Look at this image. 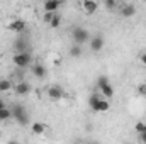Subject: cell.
Listing matches in <instances>:
<instances>
[{
    "label": "cell",
    "instance_id": "obj_1",
    "mask_svg": "<svg viewBox=\"0 0 146 144\" xmlns=\"http://www.w3.org/2000/svg\"><path fill=\"white\" fill-rule=\"evenodd\" d=\"M97 87H99V92L102 93V97L106 98H112L114 97V87L109 81V78L106 75H100L99 80H97Z\"/></svg>",
    "mask_w": 146,
    "mask_h": 144
},
{
    "label": "cell",
    "instance_id": "obj_2",
    "mask_svg": "<svg viewBox=\"0 0 146 144\" xmlns=\"http://www.w3.org/2000/svg\"><path fill=\"white\" fill-rule=\"evenodd\" d=\"M12 119H15L21 126H27L29 124V114H27L26 107L21 105V104L14 105L12 107Z\"/></svg>",
    "mask_w": 146,
    "mask_h": 144
},
{
    "label": "cell",
    "instance_id": "obj_3",
    "mask_svg": "<svg viewBox=\"0 0 146 144\" xmlns=\"http://www.w3.org/2000/svg\"><path fill=\"white\" fill-rule=\"evenodd\" d=\"M12 61H14V65L19 66V68H27V66H31V63H33V54H31V51L15 53L14 58H12Z\"/></svg>",
    "mask_w": 146,
    "mask_h": 144
},
{
    "label": "cell",
    "instance_id": "obj_4",
    "mask_svg": "<svg viewBox=\"0 0 146 144\" xmlns=\"http://www.w3.org/2000/svg\"><path fill=\"white\" fill-rule=\"evenodd\" d=\"M72 37H73V42H76V44H87L90 41V32L87 29H83V27H73Z\"/></svg>",
    "mask_w": 146,
    "mask_h": 144
},
{
    "label": "cell",
    "instance_id": "obj_5",
    "mask_svg": "<svg viewBox=\"0 0 146 144\" xmlns=\"http://www.w3.org/2000/svg\"><path fill=\"white\" fill-rule=\"evenodd\" d=\"M26 20L24 19H14L7 24V31L9 32H14V34H22L26 31Z\"/></svg>",
    "mask_w": 146,
    "mask_h": 144
},
{
    "label": "cell",
    "instance_id": "obj_6",
    "mask_svg": "<svg viewBox=\"0 0 146 144\" xmlns=\"http://www.w3.org/2000/svg\"><path fill=\"white\" fill-rule=\"evenodd\" d=\"M104 46H106V41H104V36H102V34H97V36L90 37V41H88V48H90L92 53H99V51H102Z\"/></svg>",
    "mask_w": 146,
    "mask_h": 144
},
{
    "label": "cell",
    "instance_id": "obj_7",
    "mask_svg": "<svg viewBox=\"0 0 146 144\" xmlns=\"http://www.w3.org/2000/svg\"><path fill=\"white\" fill-rule=\"evenodd\" d=\"M63 97H65V90H63L61 87L54 85V87H49V88H48V98H49V100L60 102V100H63Z\"/></svg>",
    "mask_w": 146,
    "mask_h": 144
},
{
    "label": "cell",
    "instance_id": "obj_8",
    "mask_svg": "<svg viewBox=\"0 0 146 144\" xmlns=\"http://www.w3.org/2000/svg\"><path fill=\"white\" fill-rule=\"evenodd\" d=\"M109 108H110V102H109V98H106V97H100V100L94 105V112H97V114H104V112H109Z\"/></svg>",
    "mask_w": 146,
    "mask_h": 144
},
{
    "label": "cell",
    "instance_id": "obj_9",
    "mask_svg": "<svg viewBox=\"0 0 146 144\" xmlns=\"http://www.w3.org/2000/svg\"><path fill=\"white\" fill-rule=\"evenodd\" d=\"M82 7H83V12L87 15H92V14H95L99 10V3L95 0H83L82 2Z\"/></svg>",
    "mask_w": 146,
    "mask_h": 144
},
{
    "label": "cell",
    "instance_id": "obj_10",
    "mask_svg": "<svg viewBox=\"0 0 146 144\" xmlns=\"http://www.w3.org/2000/svg\"><path fill=\"white\" fill-rule=\"evenodd\" d=\"M17 39H15V42H14V49H15V53H22V51H29V42H27V39H24V37L21 36V34H17Z\"/></svg>",
    "mask_w": 146,
    "mask_h": 144
},
{
    "label": "cell",
    "instance_id": "obj_11",
    "mask_svg": "<svg viewBox=\"0 0 146 144\" xmlns=\"http://www.w3.org/2000/svg\"><path fill=\"white\" fill-rule=\"evenodd\" d=\"M31 73L36 78H44L46 76V66L41 65V63H33L31 65Z\"/></svg>",
    "mask_w": 146,
    "mask_h": 144
},
{
    "label": "cell",
    "instance_id": "obj_12",
    "mask_svg": "<svg viewBox=\"0 0 146 144\" xmlns=\"http://www.w3.org/2000/svg\"><path fill=\"white\" fill-rule=\"evenodd\" d=\"M14 92H15V95H27L31 92V85L27 81H19L14 87Z\"/></svg>",
    "mask_w": 146,
    "mask_h": 144
},
{
    "label": "cell",
    "instance_id": "obj_13",
    "mask_svg": "<svg viewBox=\"0 0 146 144\" xmlns=\"http://www.w3.org/2000/svg\"><path fill=\"white\" fill-rule=\"evenodd\" d=\"M44 12H56L60 7H61V3L58 2V0H44Z\"/></svg>",
    "mask_w": 146,
    "mask_h": 144
},
{
    "label": "cell",
    "instance_id": "obj_14",
    "mask_svg": "<svg viewBox=\"0 0 146 144\" xmlns=\"http://www.w3.org/2000/svg\"><path fill=\"white\" fill-rule=\"evenodd\" d=\"M31 131L36 136H42L46 132V124H42V122H33L31 124Z\"/></svg>",
    "mask_w": 146,
    "mask_h": 144
},
{
    "label": "cell",
    "instance_id": "obj_15",
    "mask_svg": "<svg viewBox=\"0 0 146 144\" xmlns=\"http://www.w3.org/2000/svg\"><path fill=\"white\" fill-rule=\"evenodd\" d=\"M134 14H136V9H134V5H131V3H126V5L121 9V15H122V17H127V19H129V17H133Z\"/></svg>",
    "mask_w": 146,
    "mask_h": 144
},
{
    "label": "cell",
    "instance_id": "obj_16",
    "mask_svg": "<svg viewBox=\"0 0 146 144\" xmlns=\"http://www.w3.org/2000/svg\"><path fill=\"white\" fill-rule=\"evenodd\" d=\"M12 88H14V85H12V81H10L9 78H2V80H0V92H2V93L10 92Z\"/></svg>",
    "mask_w": 146,
    "mask_h": 144
},
{
    "label": "cell",
    "instance_id": "obj_17",
    "mask_svg": "<svg viewBox=\"0 0 146 144\" xmlns=\"http://www.w3.org/2000/svg\"><path fill=\"white\" fill-rule=\"evenodd\" d=\"M83 54V49H82V44H73L72 48H70V56H73V58H80Z\"/></svg>",
    "mask_w": 146,
    "mask_h": 144
},
{
    "label": "cell",
    "instance_id": "obj_18",
    "mask_svg": "<svg viewBox=\"0 0 146 144\" xmlns=\"http://www.w3.org/2000/svg\"><path fill=\"white\" fill-rule=\"evenodd\" d=\"M9 119H12V108L2 107L0 108V120L3 122V120H9Z\"/></svg>",
    "mask_w": 146,
    "mask_h": 144
},
{
    "label": "cell",
    "instance_id": "obj_19",
    "mask_svg": "<svg viewBox=\"0 0 146 144\" xmlns=\"http://www.w3.org/2000/svg\"><path fill=\"white\" fill-rule=\"evenodd\" d=\"M49 26H51L53 29H58V27L61 26V15H60V14H54L53 19L49 20Z\"/></svg>",
    "mask_w": 146,
    "mask_h": 144
},
{
    "label": "cell",
    "instance_id": "obj_20",
    "mask_svg": "<svg viewBox=\"0 0 146 144\" xmlns=\"http://www.w3.org/2000/svg\"><path fill=\"white\" fill-rule=\"evenodd\" d=\"M100 97H102V93H92V95H90V98H88V107L94 108V105L100 100Z\"/></svg>",
    "mask_w": 146,
    "mask_h": 144
},
{
    "label": "cell",
    "instance_id": "obj_21",
    "mask_svg": "<svg viewBox=\"0 0 146 144\" xmlns=\"http://www.w3.org/2000/svg\"><path fill=\"white\" fill-rule=\"evenodd\" d=\"M134 131H136L138 134L146 132V122H136V124H134Z\"/></svg>",
    "mask_w": 146,
    "mask_h": 144
},
{
    "label": "cell",
    "instance_id": "obj_22",
    "mask_svg": "<svg viewBox=\"0 0 146 144\" xmlns=\"http://www.w3.org/2000/svg\"><path fill=\"white\" fill-rule=\"evenodd\" d=\"M104 5H106V9H107V10H114V9L117 7V2H115V0H106V2H104Z\"/></svg>",
    "mask_w": 146,
    "mask_h": 144
},
{
    "label": "cell",
    "instance_id": "obj_23",
    "mask_svg": "<svg viewBox=\"0 0 146 144\" xmlns=\"http://www.w3.org/2000/svg\"><path fill=\"white\" fill-rule=\"evenodd\" d=\"M138 93H139L141 97H146V83H141V85L138 87Z\"/></svg>",
    "mask_w": 146,
    "mask_h": 144
},
{
    "label": "cell",
    "instance_id": "obj_24",
    "mask_svg": "<svg viewBox=\"0 0 146 144\" xmlns=\"http://www.w3.org/2000/svg\"><path fill=\"white\" fill-rule=\"evenodd\" d=\"M56 12H44V22H48L49 24V20L53 19V15H54Z\"/></svg>",
    "mask_w": 146,
    "mask_h": 144
},
{
    "label": "cell",
    "instance_id": "obj_25",
    "mask_svg": "<svg viewBox=\"0 0 146 144\" xmlns=\"http://www.w3.org/2000/svg\"><path fill=\"white\" fill-rule=\"evenodd\" d=\"M139 61H141V65H143V66L146 68V51L143 53V54H141V56H139Z\"/></svg>",
    "mask_w": 146,
    "mask_h": 144
},
{
    "label": "cell",
    "instance_id": "obj_26",
    "mask_svg": "<svg viewBox=\"0 0 146 144\" xmlns=\"http://www.w3.org/2000/svg\"><path fill=\"white\" fill-rule=\"evenodd\" d=\"M138 139H139V141H141V143H143V144H146V132H141Z\"/></svg>",
    "mask_w": 146,
    "mask_h": 144
},
{
    "label": "cell",
    "instance_id": "obj_27",
    "mask_svg": "<svg viewBox=\"0 0 146 144\" xmlns=\"http://www.w3.org/2000/svg\"><path fill=\"white\" fill-rule=\"evenodd\" d=\"M2 107H5V104H3V100L0 98V108H2Z\"/></svg>",
    "mask_w": 146,
    "mask_h": 144
},
{
    "label": "cell",
    "instance_id": "obj_28",
    "mask_svg": "<svg viewBox=\"0 0 146 144\" xmlns=\"http://www.w3.org/2000/svg\"><path fill=\"white\" fill-rule=\"evenodd\" d=\"M58 2H60V3H65V2H66V0H58Z\"/></svg>",
    "mask_w": 146,
    "mask_h": 144
},
{
    "label": "cell",
    "instance_id": "obj_29",
    "mask_svg": "<svg viewBox=\"0 0 146 144\" xmlns=\"http://www.w3.org/2000/svg\"><path fill=\"white\" fill-rule=\"evenodd\" d=\"M145 2H146V0H145Z\"/></svg>",
    "mask_w": 146,
    "mask_h": 144
}]
</instances>
